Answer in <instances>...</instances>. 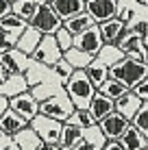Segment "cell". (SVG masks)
Here are the masks:
<instances>
[{
  "instance_id": "obj_1",
  "label": "cell",
  "mask_w": 148,
  "mask_h": 150,
  "mask_svg": "<svg viewBox=\"0 0 148 150\" xmlns=\"http://www.w3.org/2000/svg\"><path fill=\"white\" fill-rule=\"evenodd\" d=\"M111 79L126 85L129 89H135L142 81L148 79V61H144L142 57H126L124 61L115 63L111 68Z\"/></svg>"
},
{
  "instance_id": "obj_2",
  "label": "cell",
  "mask_w": 148,
  "mask_h": 150,
  "mask_svg": "<svg viewBox=\"0 0 148 150\" xmlns=\"http://www.w3.org/2000/svg\"><path fill=\"white\" fill-rule=\"evenodd\" d=\"M63 89H65V94L70 96V100H72V105L76 109H89L94 96L98 94V89H96L94 83L89 81V76H87L85 70H76L72 74V79L63 85Z\"/></svg>"
},
{
  "instance_id": "obj_3",
  "label": "cell",
  "mask_w": 148,
  "mask_h": 150,
  "mask_svg": "<svg viewBox=\"0 0 148 150\" xmlns=\"http://www.w3.org/2000/svg\"><path fill=\"white\" fill-rule=\"evenodd\" d=\"M74 111H76V107L72 105V100H70V96L65 94V89H63V94L59 91L57 96L39 102V113H42V115L52 117V120H59L63 124L74 115Z\"/></svg>"
},
{
  "instance_id": "obj_4",
  "label": "cell",
  "mask_w": 148,
  "mask_h": 150,
  "mask_svg": "<svg viewBox=\"0 0 148 150\" xmlns=\"http://www.w3.org/2000/svg\"><path fill=\"white\" fill-rule=\"evenodd\" d=\"M0 26H2V54L9 52L11 48L18 46V41L22 39V35L26 33V28L30 26V22L18 18V15H7V18L0 20Z\"/></svg>"
},
{
  "instance_id": "obj_5",
  "label": "cell",
  "mask_w": 148,
  "mask_h": 150,
  "mask_svg": "<svg viewBox=\"0 0 148 150\" xmlns=\"http://www.w3.org/2000/svg\"><path fill=\"white\" fill-rule=\"evenodd\" d=\"M30 26H35L42 35H57L59 28H63V20L59 18V13L55 11L50 4L39 2L37 13L30 20Z\"/></svg>"
},
{
  "instance_id": "obj_6",
  "label": "cell",
  "mask_w": 148,
  "mask_h": 150,
  "mask_svg": "<svg viewBox=\"0 0 148 150\" xmlns=\"http://www.w3.org/2000/svg\"><path fill=\"white\" fill-rule=\"evenodd\" d=\"M30 59H33L35 63H42L44 68H48V70L52 68L55 63H59V61L63 59V50L59 48L57 37H55V35H44L39 48L35 50V54L30 57Z\"/></svg>"
},
{
  "instance_id": "obj_7",
  "label": "cell",
  "mask_w": 148,
  "mask_h": 150,
  "mask_svg": "<svg viewBox=\"0 0 148 150\" xmlns=\"http://www.w3.org/2000/svg\"><path fill=\"white\" fill-rule=\"evenodd\" d=\"M30 128L39 135V139L46 144H59L61 142V133H63V122L52 120V117H46L39 113L33 122H30Z\"/></svg>"
},
{
  "instance_id": "obj_8",
  "label": "cell",
  "mask_w": 148,
  "mask_h": 150,
  "mask_svg": "<svg viewBox=\"0 0 148 150\" xmlns=\"http://www.w3.org/2000/svg\"><path fill=\"white\" fill-rule=\"evenodd\" d=\"M74 48L83 50V52H87L91 57H98L100 50L105 48V37H103V33H100L98 24L91 26L89 30H85V33H81L79 37H74Z\"/></svg>"
},
{
  "instance_id": "obj_9",
  "label": "cell",
  "mask_w": 148,
  "mask_h": 150,
  "mask_svg": "<svg viewBox=\"0 0 148 150\" xmlns=\"http://www.w3.org/2000/svg\"><path fill=\"white\" fill-rule=\"evenodd\" d=\"M120 0H87V13L96 20V24H105L120 15Z\"/></svg>"
},
{
  "instance_id": "obj_10",
  "label": "cell",
  "mask_w": 148,
  "mask_h": 150,
  "mask_svg": "<svg viewBox=\"0 0 148 150\" xmlns=\"http://www.w3.org/2000/svg\"><path fill=\"white\" fill-rule=\"evenodd\" d=\"M98 126H100V131H103V135L107 137V142H120L122 135L129 131L131 122L126 120L124 115H120V113L115 111V113H111L109 117H105Z\"/></svg>"
},
{
  "instance_id": "obj_11",
  "label": "cell",
  "mask_w": 148,
  "mask_h": 150,
  "mask_svg": "<svg viewBox=\"0 0 148 150\" xmlns=\"http://www.w3.org/2000/svg\"><path fill=\"white\" fill-rule=\"evenodd\" d=\"M11 109L15 113H20V115L30 124L35 117L39 115V100L30 94V91H26V94H22V96L11 98Z\"/></svg>"
},
{
  "instance_id": "obj_12",
  "label": "cell",
  "mask_w": 148,
  "mask_h": 150,
  "mask_svg": "<svg viewBox=\"0 0 148 150\" xmlns=\"http://www.w3.org/2000/svg\"><path fill=\"white\" fill-rule=\"evenodd\" d=\"M118 48H120L126 57L137 54V57H142L144 61H148V48H146L144 37H140V35L133 33L131 28H126V33L122 35V39L118 41Z\"/></svg>"
},
{
  "instance_id": "obj_13",
  "label": "cell",
  "mask_w": 148,
  "mask_h": 150,
  "mask_svg": "<svg viewBox=\"0 0 148 150\" xmlns=\"http://www.w3.org/2000/svg\"><path fill=\"white\" fill-rule=\"evenodd\" d=\"M28 126L30 124L24 120L20 113H15L13 109L4 111L2 115H0V133H7V135H11V137H18L20 133H24Z\"/></svg>"
},
{
  "instance_id": "obj_14",
  "label": "cell",
  "mask_w": 148,
  "mask_h": 150,
  "mask_svg": "<svg viewBox=\"0 0 148 150\" xmlns=\"http://www.w3.org/2000/svg\"><path fill=\"white\" fill-rule=\"evenodd\" d=\"M142 107H144V100H142V98L137 96L133 89L126 91L122 98H118V100H115V111H118L120 115H124L129 122H133V117L140 113Z\"/></svg>"
},
{
  "instance_id": "obj_15",
  "label": "cell",
  "mask_w": 148,
  "mask_h": 150,
  "mask_svg": "<svg viewBox=\"0 0 148 150\" xmlns=\"http://www.w3.org/2000/svg\"><path fill=\"white\" fill-rule=\"evenodd\" d=\"M98 26H100V33H103V37H105V44L118 46V41L122 39V35L126 33L129 24H126L124 20L118 15V18L109 20V22H105V24H98Z\"/></svg>"
},
{
  "instance_id": "obj_16",
  "label": "cell",
  "mask_w": 148,
  "mask_h": 150,
  "mask_svg": "<svg viewBox=\"0 0 148 150\" xmlns=\"http://www.w3.org/2000/svg\"><path fill=\"white\" fill-rule=\"evenodd\" d=\"M26 91H30V83L26 79V74H13L7 83L0 85V96H7L9 100L15 98V96L26 94Z\"/></svg>"
},
{
  "instance_id": "obj_17",
  "label": "cell",
  "mask_w": 148,
  "mask_h": 150,
  "mask_svg": "<svg viewBox=\"0 0 148 150\" xmlns=\"http://www.w3.org/2000/svg\"><path fill=\"white\" fill-rule=\"evenodd\" d=\"M52 9L65 22V20L74 18V15H81V13L87 11V2H85V0H55Z\"/></svg>"
},
{
  "instance_id": "obj_18",
  "label": "cell",
  "mask_w": 148,
  "mask_h": 150,
  "mask_svg": "<svg viewBox=\"0 0 148 150\" xmlns=\"http://www.w3.org/2000/svg\"><path fill=\"white\" fill-rule=\"evenodd\" d=\"M89 111L94 113V117H96V122H103L105 117H109L111 113H115V100H111V98H107L105 94H96L94 96V100H91V107H89Z\"/></svg>"
},
{
  "instance_id": "obj_19",
  "label": "cell",
  "mask_w": 148,
  "mask_h": 150,
  "mask_svg": "<svg viewBox=\"0 0 148 150\" xmlns=\"http://www.w3.org/2000/svg\"><path fill=\"white\" fill-rule=\"evenodd\" d=\"M42 39H44V35L39 33L37 28H35V26H28V28H26V33L22 35V39L18 41V46H15V48H18L20 52L33 57V54H35V50L39 48V44H42Z\"/></svg>"
},
{
  "instance_id": "obj_20",
  "label": "cell",
  "mask_w": 148,
  "mask_h": 150,
  "mask_svg": "<svg viewBox=\"0 0 148 150\" xmlns=\"http://www.w3.org/2000/svg\"><path fill=\"white\" fill-rule=\"evenodd\" d=\"M63 26L70 30V33L74 35V37H79L81 33H85V30H89L91 26H96V20L91 18V15L85 11V13H81V15H74V18H70V20H65L63 22Z\"/></svg>"
},
{
  "instance_id": "obj_21",
  "label": "cell",
  "mask_w": 148,
  "mask_h": 150,
  "mask_svg": "<svg viewBox=\"0 0 148 150\" xmlns=\"http://www.w3.org/2000/svg\"><path fill=\"white\" fill-rule=\"evenodd\" d=\"M85 72H87L89 81L94 83V87H96V89H100V87H103L105 83L111 79V68H107L103 61H98V59H94V63H91Z\"/></svg>"
},
{
  "instance_id": "obj_22",
  "label": "cell",
  "mask_w": 148,
  "mask_h": 150,
  "mask_svg": "<svg viewBox=\"0 0 148 150\" xmlns=\"http://www.w3.org/2000/svg\"><path fill=\"white\" fill-rule=\"evenodd\" d=\"M120 146L124 148V150H144L148 146V139L137 131L133 124H131L129 131H126L124 135H122V139H120Z\"/></svg>"
},
{
  "instance_id": "obj_23",
  "label": "cell",
  "mask_w": 148,
  "mask_h": 150,
  "mask_svg": "<svg viewBox=\"0 0 148 150\" xmlns=\"http://www.w3.org/2000/svg\"><path fill=\"white\" fill-rule=\"evenodd\" d=\"M83 135H85V128L74 126V124H63V133H61V142H59L61 150H72L83 139Z\"/></svg>"
},
{
  "instance_id": "obj_24",
  "label": "cell",
  "mask_w": 148,
  "mask_h": 150,
  "mask_svg": "<svg viewBox=\"0 0 148 150\" xmlns=\"http://www.w3.org/2000/svg\"><path fill=\"white\" fill-rule=\"evenodd\" d=\"M0 57H4V59H7L9 63L13 65L15 74H26V72H28V68L33 65V59H30L28 54L20 52L18 48H11L9 52H4V54H0Z\"/></svg>"
},
{
  "instance_id": "obj_25",
  "label": "cell",
  "mask_w": 148,
  "mask_h": 150,
  "mask_svg": "<svg viewBox=\"0 0 148 150\" xmlns=\"http://www.w3.org/2000/svg\"><path fill=\"white\" fill-rule=\"evenodd\" d=\"M63 59L68 61L70 65H72L74 70H87L91 63H94V59L96 57H91L87 52H83V50H79V48H70L68 52H63Z\"/></svg>"
},
{
  "instance_id": "obj_26",
  "label": "cell",
  "mask_w": 148,
  "mask_h": 150,
  "mask_svg": "<svg viewBox=\"0 0 148 150\" xmlns=\"http://www.w3.org/2000/svg\"><path fill=\"white\" fill-rule=\"evenodd\" d=\"M96 59L103 61L107 68H113L115 63H120V61H124V59H126V54L122 52L118 46H109V44H105V48L100 50V54L96 57Z\"/></svg>"
},
{
  "instance_id": "obj_27",
  "label": "cell",
  "mask_w": 148,
  "mask_h": 150,
  "mask_svg": "<svg viewBox=\"0 0 148 150\" xmlns=\"http://www.w3.org/2000/svg\"><path fill=\"white\" fill-rule=\"evenodd\" d=\"M37 9H39V2H35V0H13V13L18 18L26 20V22L33 20Z\"/></svg>"
},
{
  "instance_id": "obj_28",
  "label": "cell",
  "mask_w": 148,
  "mask_h": 150,
  "mask_svg": "<svg viewBox=\"0 0 148 150\" xmlns=\"http://www.w3.org/2000/svg\"><path fill=\"white\" fill-rule=\"evenodd\" d=\"M65 124H74V126H81V128H94V126H98V122H96V117H94V113H91L89 109H76L74 111V115L70 117Z\"/></svg>"
},
{
  "instance_id": "obj_29",
  "label": "cell",
  "mask_w": 148,
  "mask_h": 150,
  "mask_svg": "<svg viewBox=\"0 0 148 150\" xmlns=\"http://www.w3.org/2000/svg\"><path fill=\"white\" fill-rule=\"evenodd\" d=\"M98 91H100V94H105L107 98H111V100H118V98H122V96L126 94V91H131V89H129L126 85H122V83L113 81V79H109V81H107L105 85L98 89Z\"/></svg>"
},
{
  "instance_id": "obj_30",
  "label": "cell",
  "mask_w": 148,
  "mask_h": 150,
  "mask_svg": "<svg viewBox=\"0 0 148 150\" xmlns=\"http://www.w3.org/2000/svg\"><path fill=\"white\" fill-rule=\"evenodd\" d=\"M59 87H63V85H59ZM30 94L37 98L39 102H44V100H48V98L57 96V94H59V89H57V87H55L50 81H44V83H39L37 87H33V89H30Z\"/></svg>"
},
{
  "instance_id": "obj_31",
  "label": "cell",
  "mask_w": 148,
  "mask_h": 150,
  "mask_svg": "<svg viewBox=\"0 0 148 150\" xmlns=\"http://www.w3.org/2000/svg\"><path fill=\"white\" fill-rule=\"evenodd\" d=\"M50 70H52V74L59 79V83H63V85H65V83H68L70 79H72V74L76 72V70H74V68H72V65H70L65 59H61L59 63H55Z\"/></svg>"
},
{
  "instance_id": "obj_32",
  "label": "cell",
  "mask_w": 148,
  "mask_h": 150,
  "mask_svg": "<svg viewBox=\"0 0 148 150\" xmlns=\"http://www.w3.org/2000/svg\"><path fill=\"white\" fill-rule=\"evenodd\" d=\"M131 124H133L137 131L148 139V102H144V107L140 109V113L133 117V122H131Z\"/></svg>"
},
{
  "instance_id": "obj_33",
  "label": "cell",
  "mask_w": 148,
  "mask_h": 150,
  "mask_svg": "<svg viewBox=\"0 0 148 150\" xmlns=\"http://www.w3.org/2000/svg\"><path fill=\"white\" fill-rule=\"evenodd\" d=\"M55 37H57V44H59V48L63 50V52H68L70 48H74V35L70 33L68 28H59V33L55 35Z\"/></svg>"
},
{
  "instance_id": "obj_34",
  "label": "cell",
  "mask_w": 148,
  "mask_h": 150,
  "mask_svg": "<svg viewBox=\"0 0 148 150\" xmlns=\"http://www.w3.org/2000/svg\"><path fill=\"white\" fill-rule=\"evenodd\" d=\"M13 74H15L13 65L9 63V61L4 59V57H0V85H2V83H7Z\"/></svg>"
},
{
  "instance_id": "obj_35",
  "label": "cell",
  "mask_w": 148,
  "mask_h": 150,
  "mask_svg": "<svg viewBox=\"0 0 148 150\" xmlns=\"http://www.w3.org/2000/svg\"><path fill=\"white\" fill-rule=\"evenodd\" d=\"M133 91H135V94L140 96V98H142L144 102H148V79H146V81H142V83H140V85L135 87Z\"/></svg>"
},
{
  "instance_id": "obj_36",
  "label": "cell",
  "mask_w": 148,
  "mask_h": 150,
  "mask_svg": "<svg viewBox=\"0 0 148 150\" xmlns=\"http://www.w3.org/2000/svg\"><path fill=\"white\" fill-rule=\"evenodd\" d=\"M0 7H2V11H0V20L7 18V15H13V0H0Z\"/></svg>"
},
{
  "instance_id": "obj_37",
  "label": "cell",
  "mask_w": 148,
  "mask_h": 150,
  "mask_svg": "<svg viewBox=\"0 0 148 150\" xmlns=\"http://www.w3.org/2000/svg\"><path fill=\"white\" fill-rule=\"evenodd\" d=\"M37 150H61V146H59V144H46V142H42L37 146Z\"/></svg>"
},
{
  "instance_id": "obj_38",
  "label": "cell",
  "mask_w": 148,
  "mask_h": 150,
  "mask_svg": "<svg viewBox=\"0 0 148 150\" xmlns=\"http://www.w3.org/2000/svg\"><path fill=\"white\" fill-rule=\"evenodd\" d=\"M103 150H124V148L120 146V142H107V146Z\"/></svg>"
},
{
  "instance_id": "obj_39",
  "label": "cell",
  "mask_w": 148,
  "mask_h": 150,
  "mask_svg": "<svg viewBox=\"0 0 148 150\" xmlns=\"http://www.w3.org/2000/svg\"><path fill=\"white\" fill-rule=\"evenodd\" d=\"M42 2H44V4H50V7H52V4H55V0H42Z\"/></svg>"
},
{
  "instance_id": "obj_40",
  "label": "cell",
  "mask_w": 148,
  "mask_h": 150,
  "mask_svg": "<svg viewBox=\"0 0 148 150\" xmlns=\"http://www.w3.org/2000/svg\"><path fill=\"white\" fill-rule=\"evenodd\" d=\"M144 150H148V146H146V148H144Z\"/></svg>"
},
{
  "instance_id": "obj_41",
  "label": "cell",
  "mask_w": 148,
  "mask_h": 150,
  "mask_svg": "<svg viewBox=\"0 0 148 150\" xmlns=\"http://www.w3.org/2000/svg\"><path fill=\"white\" fill-rule=\"evenodd\" d=\"M85 2H87V0H85Z\"/></svg>"
}]
</instances>
